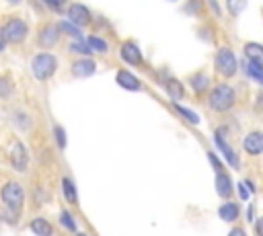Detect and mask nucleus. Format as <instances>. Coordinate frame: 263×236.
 I'll return each instance as SVG.
<instances>
[{
    "label": "nucleus",
    "mask_w": 263,
    "mask_h": 236,
    "mask_svg": "<svg viewBox=\"0 0 263 236\" xmlns=\"http://www.w3.org/2000/svg\"><path fill=\"white\" fill-rule=\"evenodd\" d=\"M189 84H191V88L195 92H205L208 90V84H210V78H208V74L199 72V74H193L189 78Z\"/></svg>",
    "instance_id": "6ab92c4d"
},
{
    "label": "nucleus",
    "mask_w": 263,
    "mask_h": 236,
    "mask_svg": "<svg viewBox=\"0 0 263 236\" xmlns=\"http://www.w3.org/2000/svg\"><path fill=\"white\" fill-rule=\"evenodd\" d=\"M208 158H210V164H212L216 170H222V164H220V160H218V156H216L214 152H208Z\"/></svg>",
    "instance_id": "473e14b6"
},
{
    "label": "nucleus",
    "mask_w": 263,
    "mask_h": 236,
    "mask_svg": "<svg viewBox=\"0 0 263 236\" xmlns=\"http://www.w3.org/2000/svg\"><path fill=\"white\" fill-rule=\"evenodd\" d=\"M86 41H88L90 49L97 51V53H107V51H109V43H107L103 37H99V35H90Z\"/></svg>",
    "instance_id": "4be33fe9"
},
{
    "label": "nucleus",
    "mask_w": 263,
    "mask_h": 236,
    "mask_svg": "<svg viewBox=\"0 0 263 236\" xmlns=\"http://www.w3.org/2000/svg\"><path fill=\"white\" fill-rule=\"evenodd\" d=\"M251 189H253L251 183H240V185H238V193H240V197H242V199H249V197H251Z\"/></svg>",
    "instance_id": "2f4dec72"
},
{
    "label": "nucleus",
    "mask_w": 263,
    "mask_h": 236,
    "mask_svg": "<svg viewBox=\"0 0 263 236\" xmlns=\"http://www.w3.org/2000/svg\"><path fill=\"white\" fill-rule=\"evenodd\" d=\"M2 201H4L6 207L21 211V207H23V203H25V189H23L16 181L4 183V185H2Z\"/></svg>",
    "instance_id": "39448f33"
},
{
    "label": "nucleus",
    "mask_w": 263,
    "mask_h": 236,
    "mask_svg": "<svg viewBox=\"0 0 263 236\" xmlns=\"http://www.w3.org/2000/svg\"><path fill=\"white\" fill-rule=\"evenodd\" d=\"M228 236H247V232H245L242 228H232V230L228 232Z\"/></svg>",
    "instance_id": "c9c22d12"
},
{
    "label": "nucleus",
    "mask_w": 263,
    "mask_h": 236,
    "mask_svg": "<svg viewBox=\"0 0 263 236\" xmlns=\"http://www.w3.org/2000/svg\"><path fill=\"white\" fill-rule=\"evenodd\" d=\"M242 148L251 156L263 154V131H251L242 137Z\"/></svg>",
    "instance_id": "6e6552de"
},
{
    "label": "nucleus",
    "mask_w": 263,
    "mask_h": 236,
    "mask_svg": "<svg viewBox=\"0 0 263 236\" xmlns=\"http://www.w3.org/2000/svg\"><path fill=\"white\" fill-rule=\"evenodd\" d=\"M58 70V57L49 51H41L37 55H33L31 60V72L39 82H45L53 76V72Z\"/></svg>",
    "instance_id": "f03ea898"
},
{
    "label": "nucleus",
    "mask_w": 263,
    "mask_h": 236,
    "mask_svg": "<svg viewBox=\"0 0 263 236\" xmlns=\"http://www.w3.org/2000/svg\"><path fill=\"white\" fill-rule=\"evenodd\" d=\"M173 2H175V0H173Z\"/></svg>",
    "instance_id": "ea45409f"
},
{
    "label": "nucleus",
    "mask_w": 263,
    "mask_h": 236,
    "mask_svg": "<svg viewBox=\"0 0 263 236\" xmlns=\"http://www.w3.org/2000/svg\"><path fill=\"white\" fill-rule=\"evenodd\" d=\"M70 72H72L74 78H88L97 72V64L90 57H78L76 62H72Z\"/></svg>",
    "instance_id": "0eeeda50"
},
{
    "label": "nucleus",
    "mask_w": 263,
    "mask_h": 236,
    "mask_svg": "<svg viewBox=\"0 0 263 236\" xmlns=\"http://www.w3.org/2000/svg\"><path fill=\"white\" fill-rule=\"evenodd\" d=\"M29 35V25L23 21V18H16V16H10L4 27H2V41L6 43H23Z\"/></svg>",
    "instance_id": "7ed1b4c3"
},
{
    "label": "nucleus",
    "mask_w": 263,
    "mask_h": 236,
    "mask_svg": "<svg viewBox=\"0 0 263 236\" xmlns=\"http://www.w3.org/2000/svg\"><path fill=\"white\" fill-rule=\"evenodd\" d=\"M8 4H18V2H23V0H6Z\"/></svg>",
    "instance_id": "4c0bfd02"
},
{
    "label": "nucleus",
    "mask_w": 263,
    "mask_h": 236,
    "mask_svg": "<svg viewBox=\"0 0 263 236\" xmlns=\"http://www.w3.org/2000/svg\"><path fill=\"white\" fill-rule=\"evenodd\" d=\"M245 74L249 76V78H253L255 82H259V84H263V66L261 64H257V62H245Z\"/></svg>",
    "instance_id": "a211bd4d"
},
{
    "label": "nucleus",
    "mask_w": 263,
    "mask_h": 236,
    "mask_svg": "<svg viewBox=\"0 0 263 236\" xmlns=\"http://www.w3.org/2000/svg\"><path fill=\"white\" fill-rule=\"evenodd\" d=\"M119 55H121L123 62H127L132 66H140L142 64V51L134 41H125L121 45V49H119Z\"/></svg>",
    "instance_id": "9b49d317"
},
{
    "label": "nucleus",
    "mask_w": 263,
    "mask_h": 236,
    "mask_svg": "<svg viewBox=\"0 0 263 236\" xmlns=\"http://www.w3.org/2000/svg\"><path fill=\"white\" fill-rule=\"evenodd\" d=\"M53 135H55V142H58V148H66V133H64V129L60 127V125H55L53 127Z\"/></svg>",
    "instance_id": "c756f323"
},
{
    "label": "nucleus",
    "mask_w": 263,
    "mask_h": 236,
    "mask_svg": "<svg viewBox=\"0 0 263 236\" xmlns=\"http://www.w3.org/2000/svg\"><path fill=\"white\" fill-rule=\"evenodd\" d=\"M214 140H216V144H218V148L224 152V156H226V160L230 162V166L232 168H236L238 166V158H236V154L232 152V148L228 146V142L224 140V135H222V131H216L214 133Z\"/></svg>",
    "instance_id": "ddd939ff"
},
{
    "label": "nucleus",
    "mask_w": 263,
    "mask_h": 236,
    "mask_svg": "<svg viewBox=\"0 0 263 236\" xmlns=\"http://www.w3.org/2000/svg\"><path fill=\"white\" fill-rule=\"evenodd\" d=\"M64 4H66V0H45V8H49L53 12H62Z\"/></svg>",
    "instance_id": "7c9ffc66"
},
{
    "label": "nucleus",
    "mask_w": 263,
    "mask_h": 236,
    "mask_svg": "<svg viewBox=\"0 0 263 236\" xmlns=\"http://www.w3.org/2000/svg\"><path fill=\"white\" fill-rule=\"evenodd\" d=\"M214 62H216L218 72H220L224 78H232V76L236 74L238 62H236V55H234V51H232L230 47H220V49L216 51Z\"/></svg>",
    "instance_id": "20e7f679"
},
{
    "label": "nucleus",
    "mask_w": 263,
    "mask_h": 236,
    "mask_svg": "<svg viewBox=\"0 0 263 236\" xmlns=\"http://www.w3.org/2000/svg\"><path fill=\"white\" fill-rule=\"evenodd\" d=\"M12 121H14V123L18 125V129H23V131L29 127V117H27L23 111H16V109H14V113H12Z\"/></svg>",
    "instance_id": "a878e982"
},
{
    "label": "nucleus",
    "mask_w": 263,
    "mask_h": 236,
    "mask_svg": "<svg viewBox=\"0 0 263 236\" xmlns=\"http://www.w3.org/2000/svg\"><path fill=\"white\" fill-rule=\"evenodd\" d=\"M76 236H86V234H82V232H78V234H76Z\"/></svg>",
    "instance_id": "58836bf2"
},
{
    "label": "nucleus",
    "mask_w": 263,
    "mask_h": 236,
    "mask_svg": "<svg viewBox=\"0 0 263 236\" xmlns=\"http://www.w3.org/2000/svg\"><path fill=\"white\" fill-rule=\"evenodd\" d=\"M245 55H247V60L257 62V64L263 66V45H259V43H255V41L245 43Z\"/></svg>",
    "instance_id": "f3484780"
},
{
    "label": "nucleus",
    "mask_w": 263,
    "mask_h": 236,
    "mask_svg": "<svg viewBox=\"0 0 263 236\" xmlns=\"http://www.w3.org/2000/svg\"><path fill=\"white\" fill-rule=\"evenodd\" d=\"M218 215H220L224 222H236L238 215H240V207H238L234 201H226V203L220 205Z\"/></svg>",
    "instance_id": "2eb2a0df"
},
{
    "label": "nucleus",
    "mask_w": 263,
    "mask_h": 236,
    "mask_svg": "<svg viewBox=\"0 0 263 236\" xmlns=\"http://www.w3.org/2000/svg\"><path fill=\"white\" fill-rule=\"evenodd\" d=\"M236 101V94H234V88L230 84H216L212 90H210V96H208V105L216 111V113H226Z\"/></svg>",
    "instance_id": "f257e3e1"
},
{
    "label": "nucleus",
    "mask_w": 263,
    "mask_h": 236,
    "mask_svg": "<svg viewBox=\"0 0 263 236\" xmlns=\"http://www.w3.org/2000/svg\"><path fill=\"white\" fill-rule=\"evenodd\" d=\"M68 16H70V21L76 23L78 27H86V25L90 23V10H88L84 4H80V2H72V4L68 6Z\"/></svg>",
    "instance_id": "1a4fd4ad"
},
{
    "label": "nucleus",
    "mask_w": 263,
    "mask_h": 236,
    "mask_svg": "<svg viewBox=\"0 0 263 236\" xmlns=\"http://www.w3.org/2000/svg\"><path fill=\"white\" fill-rule=\"evenodd\" d=\"M60 29L64 31V33H68V35H72V37H76V39H82V31L78 29V25L76 23H66V21H62L60 23Z\"/></svg>",
    "instance_id": "5701e85b"
},
{
    "label": "nucleus",
    "mask_w": 263,
    "mask_h": 236,
    "mask_svg": "<svg viewBox=\"0 0 263 236\" xmlns=\"http://www.w3.org/2000/svg\"><path fill=\"white\" fill-rule=\"evenodd\" d=\"M115 80H117V84H119L121 88H125V90H140V88H142L140 80H138L132 72H127V70H117V72H115Z\"/></svg>",
    "instance_id": "f8f14e48"
},
{
    "label": "nucleus",
    "mask_w": 263,
    "mask_h": 236,
    "mask_svg": "<svg viewBox=\"0 0 263 236\" xmlns=\"http://www.w3.org/2000/svg\"><path fill=\"white\" fill-rule=\"evenodd\" d=\"M173 107H175V111H177L179 115H183L189 123H193V125H197V123H199V117H197L195 113H191V109H185V107H181V105H177V103H175Z\"/></svg>",
    "instance_id": "393cba45"
},
{
    "label": "nucleus",
    "mask_w": 263,
    "mask_h": 236,
    "mask_svg": "<svg viewBox=\"0 0 263 236\" xmlns=\"http://www.w3.org/2000/svg\"><path fill=\"white\" fill-rule=\"evenodd\" d=\"M226 6H228V12L232 16H238L247 8V0H226Z\"/></svg>",
    "instance_id": "b1692460"
},
{
    "label": "nucleus",
    "mask_w": 263,
    "mask_h": 236,
    "mask_svg": "<svg viewBox=\"0 0 263 236\" xmlns=\"http://www.w3.org/2000/svg\"><path fill=\"white\" fill-rule=\"evenodd\" d=\"M60 224H62L66 230H70V232L76 230V222H74V218L70 215V211H62V213H60Z\"/></svg>",
    "instance_id": "bb28decb"
},
{
    "label": "nucleus",
    "mask_w": 263,
    "mask_h": 236,
    "mask_svg": "<svg viewBox=\"0 0 263 236\" xmlns=\"http://www.w3.org/2000/svg\"><path fill=\"white\" fill-rule=\"evenodd\" d=\"M62 193H64V199H66L68 203H76V201H78L76 187H74V183H72L68 176L62 179Z\"/></svg>",
    "instance_id": "412c9836"
},
{
    "label": "nucleus",
    "mask_w": 263,
    "mask_h": 236,
    "mask_svg": "<svg viewBox=\"0 0 263 236\" xmlns=\"http://www.w3.org/2000/svg\"><path fill=\"white\" fill-rule=\"evenodd\" d=\"M164 88H166V92L171 94V99H183V94H185L183 84H181L177 78H166Z\"/></svg>",
    "instance_id": "aec40b11"
},
{
    "label": "nucleus",
    "mask_w": 263,
    "mask_h": 236,
    "mask_svg": "<svg viewBox=\"0 0 263 236\" xmlns=\"http://www.w3.org/2000/svg\"><path fill=\"white\" fill-rule=\"evenodd\" d=\"M216 191H218V195L224 197V199H228V197L232 195V181H230V176H228L224 170H218V176H216Z\"/></svg>",
    "instance_id": "4468645a"
},
{
    "label": "nucleus",
    "mask_w": 263,
    "mask_h": 236,
    "mask_svg": "<svg viewBox=\"0 0 263 236\" xmlns=\"http://www.w3.org/2000/svg\"><path fill=\"white\" fill-rule=\"evenodd\" d=\"M70 49H72V51H80V53H84V55L92 51L90 45H88V41H76V43L70 45Z\"/></svg>",
    "instance_id": "c85d7f7f"
},
{
    "label": "nucleus",
    "mask_w": 263,
    "mask_h": 236,
    "mask_svg": "<svg viewBox=\"0 0 263 236\" xmlns=\"http://www.w3.org/2000/svg\"><path fill=\"white\" fill-rule=\"evenodd\" d=\"M8 160H10V166L18 172H23L29 164V156H27V150L21 142H12V146L8 148Z\"/></svg>",
    "instance_id": "423d86ee"
},
{
    "label": "nucleus",
    "mask_w": 263,
    "mask_h": 236,
    "mask_svg": "<svg viewBox=\"0 0 263 236\" xmlns=\"http://www.w3.org/2000/svg\"><path fill=\"white\" fill-rule=\"evenodd\" d=\"M58 39H60V25H53V23L43 25V29L39 31V37H37L41 47H53L58 43Z\"/></svg>",
    "instance_id": "9d476101"
},
{
    "label": "nucleus",
    "mask_w": 263,
    "mask_h": 236,
    "mask_svg": "<svg viewBox=\"0 0 263 236\" xmlns=\"http://www.w3.org/2000/svg\"><path fill=\"white\" fill-rule=\"evenodd\" d=\"M0 82H2V96L8 99V96H10V84H8V78H2Z\"/></svg>",
    "instance_id": "72a5a7b5"
},
{
    "label": "nucleus",
    "mask_w": 263,
    "mask_h": 236,
    "mask_svg": "<svg viewBox=\"0 0 263 236\" xmlns=\"http://www.w3.org/2000/svg\"><path fill=\"white\" fill-rule=\"evenodd\" d=\"M29 228H31V232L37 234V236H51V234H53L51 224H49L45 218H35V220H31Z\"/></svg>",
    "instance_id": "dca6fc26"
},
{
    "label": "nucleus",
    "mask_w": 263,
    "mask_h": 236,
    "mask_svg": "<svg viewBox=\"0 0 263 236\" xmlns=\"http://www.w3.org/2000/svg\"><path fill=\"white\" fill-rule=\"evenodd\" d=\"M255 232H257V236H263V218H259L255 222Z\"/></svg>",
    "instance_id": "f704fd0d"
},
{
    "label": "nucleus",
    "mask_w": 263,
    "mask_h": 236,
    "mask_svg": "<svg viewBox=\"0 0 263 236\" xmlns=\"http://www.w3.org/2000/svg\"><path fill=\"white\" fill-rule=\"evenodd\" d=\"M2 220L8 222V224H16L18 222V209H10L4 205V211H2Z\"/></svg>",
    "instance_id": "cd10ccee"
},
{
    "label": "nucleus",
    "mask_w": 263,
    "mask_h": 236,
    "mask_svg": "<svg viewBox=\"0 0 263 236\" xmlns=\"http://www.w3.org/2000/svg\"><path fill=\"white\" fill-rule=\"evenodd\" d=\"M208 4L214 8V12H216V14H220V6H218V2H216V0H208Z\"/></svg>",
    "instance_id": "e433bc0d"
}]
</instances>
